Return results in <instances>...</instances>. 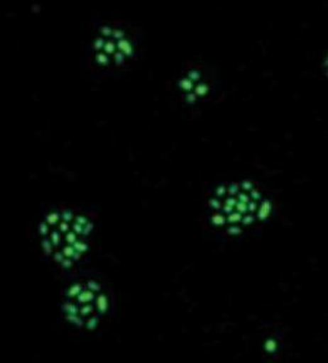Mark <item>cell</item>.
<instances>
[{"label": "cell", "instance_id": "3957f363", "mask_svg": "<svg viewBox=\"0 0 328 363\" xmlns=\"http://www.w3.org/2000/svg\"><path fill=\"white\" fill-rule=\"evenodd\" d=\"M108 309V296L95 281L74 284L65 294L63 314L77 328H95Z\"/></svg>", "mask_w": 328, "mask_h": 363}, {"label": "cell", "instance_id": "277c9868", "mask_svg": "<svg viewBox=\"0 0 328 363\" xmlns=\"http://www.w3.org/2000/svg\"><path fill=\"white\" fill-rule=\"evenodd\" d=\"M92 48L95 51L97 63L102 66L121 65L134 53L133 45L126 37L125 30L109 26L100 28V34L94 40Z\"/></svg>", "mask_w": 328, "mask_h": 363}, {"label": "cell", "instance_id": "7a4b0ae2", "mask_svg": "<svg viewBox=\"0 0 328 363\" xmlns=\"http://www.w3.org/2000/svg\"><path fill=\"white\" fill-rule=\"evenodd\" d=\"M92 227L85 216L72 211L52 212L40 226L45 254L62 267H72L89 250Z\"/></svg>", "mask_w": 328, "mask_h": 363}, {"label": "cell", "instance_id": "6da1fadb", "mask_svg": "<svg viewBox=\"0 0 328 363\" xmlns=\"http://www.w3.org/2000/svg\"><path fill=\"white\" fill-rule=\"evenodd\" d=\"M209 204L211 222L234 235L264 221L272 213V203L250 182L221 186Z\"/></svg>", "mask_w": 328, "mask_h": 363}]
</instances>
